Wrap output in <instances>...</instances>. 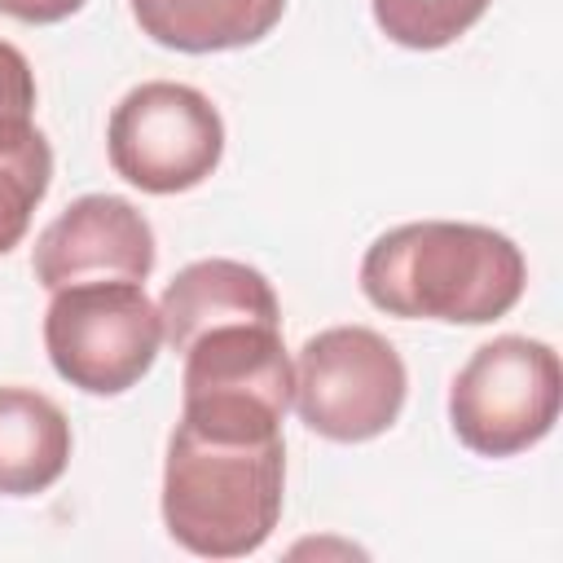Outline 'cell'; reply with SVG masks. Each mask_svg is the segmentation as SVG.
<instances>
[{"label":"cell","instance_id":"1","mask_svg":"<svg viewBox=\"0 0 563 563\" xmlns=\"http://www.w3.org/2000/svg\"><path fill=\"white\" fill-rule=\"evenodd\" d=\"M528 290L515 238L466 220H409L378 233L361 260V295L400 321L488 325Z\"/></svg>","mask_w":563,"mask_h":563},{"label":"cell","instance_id":"2","mask_svg":"<svg viewBox=\"0 0 563 563\" xmlns=\"http://www.w3.org/2000/svg\"><path fill=\"white\" fill-rule=\"evenodd\" d=\"M286 501V440L282 431L242 435L176 422L163 462V528L198 559L255 554Z\"/></svg>","mask_w":563,"mask_h":563},{"label":"cell","instance_id":"3","mask_svg":"<svg viewBox=\"0 0 563 563\" xmlns=\"http://www.w3.org/2000/svg\"><path fill=\"white\" fill-rule=\"evenodd\" d=\"M163 317L145 282L92 277L53 290L44 312V352L84 396H123L158 361Z\"/></svg>","mask_w":563,"mask_h":563},{"label":"cell","instance_id":"4","mask_svg":"<svg viewBox=\"0 0 563 563\" xmlns=\"http://www.w3.org/2000/svg\"><path fill=\"white\" fill-rule=\"evenodd\" d=\"M559 405V352L528 334H497L453 374L449 427L475 457H515L554 431Z\"/></svg>","mask_w":563,"mask_h":563},{"label":"cell","instance_id":"5","mask_svg":"<svg viewBox=\"0 0 563 563\" xmlns=\"http://www.w3.org/2000/svg\"><path fill=\"white\" fill-rule=\"evenodd\" d=\"M409 396L400 352L369 325H330L295 356V413L334 444H365L383 435Z\"/></svg>","mask_w":563,"mask_h":563},{"label":"cell","instance_id":"6","mask_svg":"<svg viewBox=\"0 0 563 563\" xmlns=\"http://www.w3.org/2000/svg\"><path fill=\"white\" fill-rule=\"evenodd\" d=\"M106 154L114 176L141 194L198 189L224 158V119L207 92L150 79L119 97L106 123Z\"/></svg>","mask_w":563,"mask_h":563},{"label":"cell","instance_id":"7","mask_svg":"<svg viewBox=\"0 0 563 563\" xmlns=\"http://www.w3.org/2000/svg\"><path fill=\"white\" fill-rule=\"evenodd\" d=\"M154 229L128 198L84 194L44 224L31 251V273L44 290H62L70 282L92 277L145 282L154 273Z\"/></svg>","mask_w":563,"mask_h":563},{"label":"cell","instance_id":"8","mask_svg":"<svg viewBox=\"0 0 563 563\" xmlns=\"http://www.w3.org/2000/svg\"><path fill=\"white\" fill-rule=\"evenodd\" d=\"M180 405H260L286 418L295 396V361L273 321H233L198 334L185 352Z\"/></svg>","mask_w":563,"mask_h":563},{"label":"cell","instance_id":"9","mask_svg":"<svg viewBox=\"0 0 563 563\" xmlns=\"http://www.w3.org/2000/svg\"><path fill=\"white\" fill-rule=\"evenodd\" d=\"M158 317H163V343L172 352H185L198 334L233 321H273L282 325V303L273 282L242 264V260H194L185 264L158 295Z\"/></svg>","mask_w":563,"mask_h":563},{"label":"cell","instance_id":"10","mask_svg":"<svg viewBox=\"0 0 563 563\" xmlns=\"http://www.w3.org/2000/svg\"><path fill=\"white\" fill-rule=\"evenodd\" d=\"M70 418L35 387H0V497L48 493L70 466Z\"/></svg>","mask_w":563,"mask_h":563},{"label":"cell","instance_id":"11","mask_svg":"<svg viewBox=\"0 0 563 563\" xmlns=\"http://www.w3.org/2000/svg\"><path fill=\"white\" fill-rule=\"evenodd\" d=\"M286 13V0H132L141 35L172 53H229L260 44Z\"/></svg>","mask_w":563,"mask_h":563},{"label":"cell","instance_id":"12","mask_svg":"<svg viewBox=\"0 0 563 563\" xmlns=\"http://www.w3.org/2000/svg\"><path fill=\"white\" fill-rule=\"evenodd\" d=\"M493 0H369L378 31L413 53H435L457 44Z\"/></svg>","mask_w":563,"mask_h":563},{"label":"cell","instance_id":"13","mask_svg":"<svg viewBox=\"0 0 563 563\" xmlns=\"http://www.w3.org/2000/svg\"><path fill=\"white\" fill-rule=\"evenodd\" d=\"M53 185V150L48 136L35 128L18 150L0 154V255H9L26 229L35 207Z\"/></svg>","mask_w":563,"mask_h":563},{"label":"cell","instance_id":"14","mask_svg":"<svg viewBox=\"0 0 563 563\" xmlns=\"http://www.w3.org/2000/svg\"><path fill=\"white\" fill-rule=\"evenodd\" d=\"M35 132V70L26 53L0 40V154L18 150Z\"/></svg>","mask_w":563,"mask_h":563},{"label":"cell","instance_id":"15","mask_svg":"<svg viewBox=\"0 0 563 563\" xmlns=\"http://www.w3.org/2000/svg\"><path fill=\"white\" fill-rule=\"evenodd\" d=\"M88 0H0V13L4 18H18L26 26H53V22H66L84 9Z\"/></svg>","mask_w":563,"mask_h":563}]
</instances>
